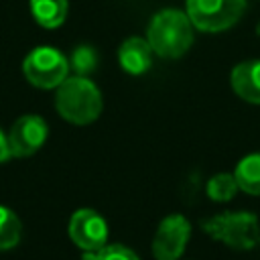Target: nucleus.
<instances>
[{"label":"nucleus","mask_w":260,"mask_h":260,"mask_svg":"<svg viewBox=\"0 0 260 260\" xmlns=\"http://www.w3.org/2000/svg\"><path fill=\"white\" fill-rule=\"evenodd\" d=\"M146 41L158 57L177 59L185 55L193 43V22L181 10H160L152 16L148 24Z\"/></svg>","instance_id":"obj_1"},{"label":"nucleus","mask_w":260,"mask_h":260,"mask_svg":"<svg viewBox=\"0 0 260 260\" xmlns=\"http://www.w3.org/2000/svg\"><path fill=\"white\" fill-rule=\"evenodd\" d=\"M55 108L71 124H89L102 114V93L85 75L67 77L55 95Z\"/></svg>","instance_id":"obj_2"},{"label":"nucleus","mask_w":260,"mask_h":260,"mask_svg":"<svg viewBox=\"0 0 260 260\" xmlns=\"http://www.w3.org/2000/svg\"><path fill=\"white\" fill-rule=\"evenodd\" d=\"M203 232L234 250H252L260 242L258 217L250 211H228L203 221Z\"/></svg>","instance_id":"obj_3"},{"label":"nucleus","mask_w":260,"mask_h":260,"mask_svg":"<svg viewBox=\"0 0 260 260\" xmlns=\"http://www.w3.org/2000/svg\"><path fill=\"white\" fill-rule=\"evenodd\" d=\"M24 77L41 89L59 87L69 73V61L65 55L53 47H37L22 61Z\"/></svg>","instance_id":"obj_4"},{"label":"nucleus","mask_w":260,"mask_h":260,"mask_svg":"<svg viewBox=\"0 0 260 260\" xmlns=\"http://www.w3.org/2000/svg\"><path fill=\"white\" fill-rule=\"evenodd\" d=\"M246 10V0H187V16L193 26L205 32H219L234 26Z\"/></svg>","instance_id":"obj_5"},{"label":"nucleus","mask_w":260,"mask_h":260,"mask_svg":"<svg viewBox=\"0 0 260 260\" xmlns=\"http://www.w3.org/2000/svg\"><path fill=\"white\" fill-rule=\"evenodd\" d=\"M191 236V223L187 217L175 213L167 215L154 234L152 240V254L156 260H179V256L185 252V246Z\"/></svg>","instance_id":"obj_6"},{"label":"nucleus","mask_w":260,"mask_h":260,"mask_svg":"<svg viewBox=\"0 0 260 260\" xmlns=\"http://www.w3.org/2000/svg\"><path fill=\"white\" fill-rule=\"evenodd\" d=\"M69 238L83 252H98L108 244V223L95 209H77L69 219Z\"/></svg>","instance_id":"obj_7"},{"label":"nucleus","mask_w":260,"mask_h":260,"mask_svg":"<svg viewBox=\"0 0 260 260\" xmlns=\"http://www.w3.org/2000/svg\"><path fill=\"white\" fill-rule=\"evenodd\" d=\"M47 134H49V128L41 116H35V114L20 116L8 132L10 156L22 158V156L35 154L45 144Z\"/></svg>","instance_id":"obj_8"},{"label":"nucleus","mask_w":260,"mask_h":260,"mask_svg":"<svg viewBox=\"0 0 260 260\" xmlns=\"http://www.w3.org/2000/svg\"><path fill=\"white\" fill-rule=\"evenodd\" d=\"M152 47L146 39H140V37H130L126 39L122 45H120V51H118V59H120V65L126 73L130 75H140L144 73L150 63H152Z\"/></svg>","instance_id":"obj_9"},{"label":"nucleus","mask_w":260,"mask_h":260,"mask_svg":"<svg viewBox=\"0 0 260 260\" xmlns=\"http://www.w3.org/2000/svg\"><path fill=\"white\" fill-rule=\"evenodd\" d=\"M232 87L242 100L260 104V59L238 63L232 71Z\"/></svg>","instance_id":"obj_10"},{"label":"nucleus","mask_w":260,"mask_h":260,"mask_svg":"<svg viewBox=\"0 0 260 260\" xmlns=\"http://www.w3.org/2000/svg\"><path fill=\"white\" fill-rule=\"evenodd\" d=\"M30 12L43 28H57L67 16V0H30Z\"/></svg>","instance_id":"obj_11"},{"label":"nucleus","mask_w":260,"mask_h":260,"mask_svg":"<svg viewBox=\"0 0 260 260\" xmlns=\"http://www.w3.org/2000/svg\"><path fill=\"white\" fill-rule=\"evenodd\" d=\"M234 177L238 181V187L248 193V195H260V152L244 156L236 171Z\"/></svg>","instance_id":"obj_12"},{"label":"nucleus","mask_w":260,"mask_h":260,"mask_svg":"<svg viewBox=\"0 0 260 260\" xmlns=\"http://www.w3.org/2000/svg\"><path fill=\"white\" fill-rule=\"evenodd\" d=\"M22 225L20 219L8 207L0 205V250H10L20 242Z\"/></svg>","instance_id":"obj_13"},{"label":"nucleus","mask_w":260,"mask_h":260,"mask_svg":"<svg viewBox=\"0 0 260 260\" xmlns=\"http://www.w3.org/2000/svg\"><path fill=\"white\" fill-rule=\"evenodd\" d=\"M205 189H207L209 199H213V201H230L240 187H238V181H236L234 175H230V173H217V175H213L207 181V187Z\"/></svg>","instance_id":"obj_14"},{"label":"nucleus","mask_w":260,"mask_h":260,"mask_svg":"<svg viewBox=\"0 0 260 260\" xmlns=\"http://www.w3.org/2000/svg\"><path fill=\"white\" fill-rule=\"evenodd\" d=\"M85 260H138V256L122 244H106L98 252H85Z\"/></svg>","instance_id":"obj_15"},{"label":"nucleus","mask_w":260,"mask_h":260,"mask_svg":"<svg viewBox=\"0 0 260 260\" xmlns=\"http://www.w3.org/2000/svg\"><path fill=\"white\" fill-rule=\"evenodd\" d=\"M95 63H98V57H95V51L91 47L81 45L71 55V65H73L77 75H87L89 71L95 69Z\"/></svg>","instance_id":"obj_16"},{"label":"nucleus","mask_w":260,"mask_h":260,"mask_svg":"<svg viewBox=\"0 0 260 260\" xmlns=\"http://www.w3.org/2000/svg\"><path fill=\"white\" fill-rule=\"evenodd\" d=\"M10 156V148H8V136L0 130V162H4Z\"/></svg>","instance_id":"obj_17"},{"label":"nucleus","mask_w":260,"mask_h":260,"mask_svg":"<svg viewBox=\"0 0 260 260\" xmlns=\"http://www.w3.org/2000/svg\"><path fill=\"white\" fill-rule=\"evenodd\" d=\"M256 32H258V35H260V24H258V28H256Z\"/></svg>","instance_id":"obj_18"}]
</instances>
